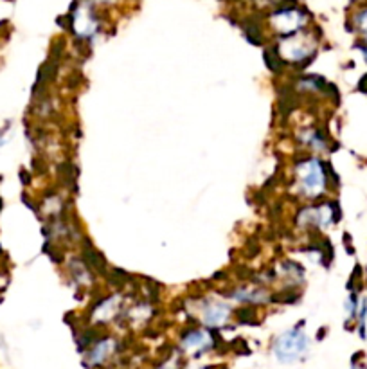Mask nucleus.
Masks as SVG:
<instances>
[{
    "instance_id": "obj_2",
    "label": "nucleus",
    "mask_w": 367,
    "mask_h": 369,
    "mask_svg": "<svg viewBox=\"0 0 367 369\" xmlns=\"http://www.w3.org/2000/svg\"><path fill=\"white\" fill-rule=\"evenodd\" d=\"M297 175H299V189L304 197L317 199L326 191V171L322 163L315 157L304 160L297 168Z\"/></svg>"
},
{
    "instance_id": "obj_4",
    "label": "nucleus",
    "mask_w": 367,
    "mask_h": 369,
    "mask_svg": "<svg viewBox=\"0 0 367 369\" xmlns=\"http://www.w3.org/2000/svg\"><path fill=\"white\" fill-rule=\"evenodd\" d=\"M204 322H206L207 326H221L223 322L229 319L231 315V308L227 305H223V303H211L209 306H207L206 310H204Z\"/></svg>"
},
{
    "instance_id": "obj_6",
    "label": "nucleus",
    "mask_w": 367,
    "mask_h": 369,
    "mask_svg": "<svg viewBox=\"0 0 367 369\" xmlns=\"http://www.w3.org/2000/svg\"><path fill=\"white\" fill-rule=\"evenodd\" d=\"M114 348H115L114 339H105V341L98 342L95 348L91 351V355H88V364L92 365L103 364L105 358H107L108 355L114 353Z\"/></svg>"
},
{
    "instance_id": "obj_5",
    "label": "nucleus",
    "mask_w": 367,
    "mask_h": 369,
    "mask_svg": "<svg viewBox=\"0 0 367 369\" xmlns=\"http://www.w3.org/2000/svg\"><path fill=\"white\" fill-rule=\"evenodd\" d=\"M211 346V337L202 332V329H194V332H190L186 337L182 339V348L186 351H204Z\"/></svg>"
},
{
    "instance_id": "obj_1",
    "label": "nucleus",
    "mask_w": 367,
    "mask_h": 369,
    "mask_svg": "<svg viewBox=\"0 0 367 369\" xmlns=\"http://www.w3.org/2000/svg\"><path fill=\"white\" fill-rule=\"evenodd\" d=\"M308 337L297 326V328H292L289 332H284L283 335H279V339L274 344V355H276L279 362L290 364V362L299 361L308 351Z\"/></svg>"
},
{
    "instance_id": "obj_7",
    "label": "nucleus",
    "mask_w": 367,
    "mask_h": 369,
    "mask_svg": "<svg viewBox=\"0 0 367 369\" xmlns=\"http://www.w3.org/2000/svg\"><path fill=\"white\" fill-rule=\"evenodd\" d=\"M355 24L356 28L360 29V31L363 33V35H367V8L362 9V11H359L355 15Z\"/></svg>"
},
{
    "instance_id": "obj_8",
    "label": "nucleus",
    "mask_w": 367,
    "mask_h": 369,
    "mask_svg": "<svg viewBox=\"0 0 367 369\" xmlns=\"http://www.w3.org/2000/svg\"><path fill=\"white\" fill-rule=\"evenodd\" d=\"M362 54H363V58H366V62H367V38H366V45H363V47H362Z\"/></svg>"
},
{
    "instance_id": "obj_3",
    "label": "nucleus",
    "mask_w": 367,
    "mask_h": 369,
    "mask_svg": "<svg viewBox=\"0 0 367 369\" xmlns=\"http://www.w3.org/2000/svg\"><path fill=\"white\" fill-rule=\"evenodd\" d=\"M270 22L274 24V28L279 29L281 33L284 35H290V33L297 31L304 25L306 22V15L301 11L299 8H286V9H279V11L272 13L270 16Z\"/></svg>"
}]
</instances>
